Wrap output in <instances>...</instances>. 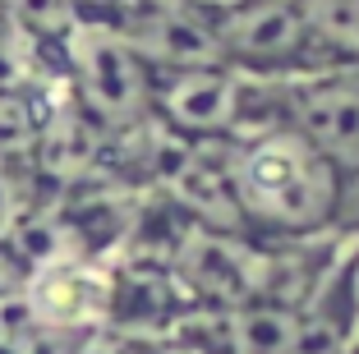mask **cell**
Segmentation results:
<instances>
[{"label":"cell","instance_id":"1","mask_svg":"<svg viewBox=\"0 0 359 354\" xmlns=\"http://www.w3.org/2000/svg\"><path fill=\"white\" fill-rule=\"evenodd\" d=\"M222 170L244 235L313 244L346 235V175L299 129L267 125L222 143Z\"/></svg>","mask_w":359,"mask_h":354},{"label":"cell","instance_id":"2","mask_svg":"<svg viewBox=\"0 0 359 354\" xmlns=\"http://www.w3.org/2000/svg\"><path fill=\"white\" fill-rule=\"evenodd\" d=\"M208 32L217 64L258 83H299L327 69L295 0H240L208 14Z\"/></svg>","mask_w":359,"mask_h":354},{"label":"cell","instance_id":"3","mask_svg":"<svg viewBox=\"0 0 359 354\" xmlns=\"http://www.w3.org/2000/svg\"><path fill=\"white\" fill-rule=\"evenodd\" d=\"M19 304L32 332L42 336H93L116 313V276L79 249H55L28 262Z\"/></svg>","mask_w":359,"mask_h":354},{"label":"cell","instance_id":"4","mask_svg":"<svg viewBox=\"0 0 359 354\" xmlns=\"http://www.w3.org/2000/svg\"><path fill=\"white\" fill-rule=\"evenodd\" d=\"M65 60L83 106L106 125H134L152 111V69L116 23H79L65 37Z\"/></svg>","mask_w":359,"mask_h":354},{"label":"cell","instance_id":"5","mask_svg":"<svg viewBox=\"0 0 359 354\" xmlns=\"http://www.w3.org/2000/svg\"><path fill=\"white\" fill-rule=\"evenodd\" d=\"M327 69L359 64V0H295Z\"/></svg>","mask_w":359,"mask_h":354},{"label":"cell","instance_id":"6","mask_svg":"<svg viewBox=\"0 0 359 354\" xmlns=\"http://www.w3.org/2000/svg\"><path fill=\"white\" fill-rule=\"evenodd\" d=\"M42 138V115L23 88H0V161H10L19 152H32Z\"/></svg>","mask_w":359,"mask_h":354},{"label":"cell","instance_id":"7","mask_svg":"<svg viewBox=\"0 0 359 354\" xmlns=\"http://www.w3.org/2000/svg\"><path fill=\"white\" fill-rule=\"evenodd\" d=\"M341 175H346V235L359 240V161L346 166Z\"/></svg>","mask_w":359,"mask_h":354},{"label":"cell","instance_id":"8","mask_svg":"<svg viewBox=\"0 0 359 354\" xmlns=\"http://www.w3.org/2000/svg\"><path fill=\"white\" fill-rule=\"evenodd\" d=\"M74 10H116V0H74Z\"/></svg>","mask_w":359,"mask_h":354}]
</instances>
